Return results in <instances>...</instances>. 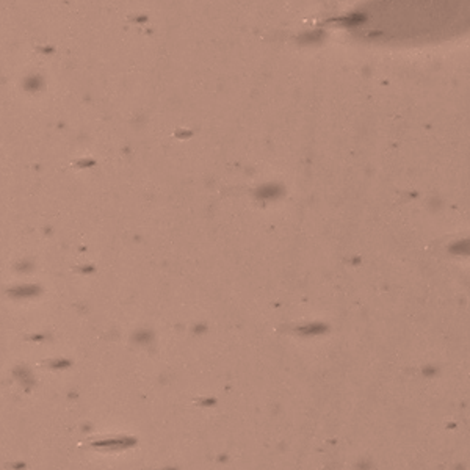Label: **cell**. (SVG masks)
I'll return each instance as SVG.
<instances>
[{"mask_svg":"<svg viewBox=\"0 0 470 470\" xmlns=\"http://www.w3.org/2000/svg\"><path fill=\"white\" fill-rule=\"evenodd\" d=\"M450 251L453 254H458V255H467L470 257V238H464V240H459V241H455L452 244Z\"/></svg>","mask_w":470,"mask_h":470,"instance_id":"cell-1","label":"cell"},{"mask_svg":"<svg viewBox=\"0 0 470 470\" xmlns=\"http://www.w3.org/2000/svg\"><path fill=\"white\" fill-rule=\"evenodd\" d=\"M38 293V288L36 287H22V288H17V290L11 292L13 296H17V298H22V296H31V295H36Z\"/></svg>","mask_w":470,"mask_h":470,"instance_id":"cell-2","label":"cell"},{"mask_svg":"<svg viewBox=\"0 0 470 470\" xmlns=\"http://www.w3.org/2000/svg\"><path fill=\"white\" fill-rule=\"evenodd\" d=\"M273 191H274L273 187H266V188H263V190L260 191V196H262L263 199H270V198L273 199V198H276L277 195H279V193H273Z\"/></svg>","mask_w":470,"mask_h":470,"instance_id":"cell-3","label":"cell"}]
</instances>
